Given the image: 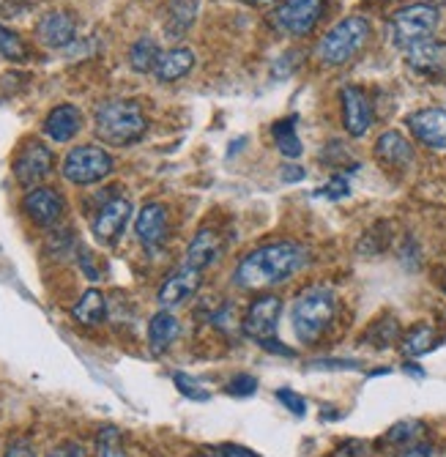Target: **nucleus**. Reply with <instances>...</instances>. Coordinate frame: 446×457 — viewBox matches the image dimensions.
Wrapping results in <instances>:
<instances>
[{"mask_svg":"<svg viewBox=\"0 0 446 457\" xmlns=\"http://www.w3.org/2000/svg\"><path fill=\"white\" fill-rule=\"evenodd\" d=\"M310 263V249L296 241H271L258 249L235 269V285L247 290H260L271 285L288 282L293 274H299Z\"/></svg>","mask_w":446,"mask_h":457,"instance_id":"nucleus-1","label":"nucleus"},{"mask_svg":"<svg viewBox=\"0 0 446 457\" xmlns=\"http://www.w3.org/2000/svg\"><path fill=\"white\" fill-rule=\"evenodd\" d=\"M337 315V299L329 287L312 285L296 296L291 318H293V331L304 345L318 343L329 331Z\"/></svg>","mask_w":446,"mask_h":457,"instance_id":"nucleus-2","label":"nucleus"},{"mask_svg":"<svg viewBox=\"0 0 446 457\" xmlns=\"http://www.w3.org/2000/svg\"><path fill=\"white\" fill-rule=\"evenodd\" d=\"M94 127H96V137L107 145H132L145 135L148 118L137 102L110 99L96 110Z\"/></svg>","mask_w":446,"mask_h":457,"instance_id":"nucleus-3","label":"nucleus"},{"mask_svg":"<svg viewBox=\"0 0 446 457\" xmlns=\"http://www.w3.org/2000/svg\"><path fill=\"white\" fill-rule=\"evenodd\" d=\"M370 33H373L370 20H364L359 14L340 20L337 25H332L326 33H323V38L318 41V50H315L318 61L326 63V66H345V63H351L364 47H368Z\"/></svg>","mask_w":446,"mask_h":457,"instance_id":"nucleus-4","label":"nucleus"},{"mask_svg":"<svg viewBox=\"0 0 446 457\" xmlns=\"http://www.w3.org/2000/svg\"><path fill=\"white\" fill-rule=\"evenodd\" d=\"M441 25V12L430 4H411L402 6L389 20V36L400 50H409L425 38H433V33Z\"/></svg>","mask_w":446,"mask_h":457,"instance_id":"nucleus-5","label":"nucleus"},{"mask_svg":"<svg viewBox=\"0 0 446 457\" xmlns=\"http://www.w3.org/2000/svg\"><path fill=\"white\" fill-rule=\"evenodd\" d=\"M112 168H115V162L102 145H77L66 154V159L61 164L63 179L77 187L104 181L112 173Z\"/></svg>","mask_w":446,"mask_h":457,"instance_id":"nucleus-6","label":"nucleus"},{"mask_svg":"<svg viewBox=\"0 0 446 457\" xmlns=\"http://www.w3.org/2000/svg\"><path fill=\"white\" fill-rule=\"evenodd\" d=\"M326 0H279L277 25L291 36H310L323 17Z\"/></svg>","mask_w":446,"mask_h":457,"instance_id":"nucleus-7","label":"nucleus"},{"mask_svg":"<svg viewBox=\"0 0 446 457\" xmlns=\"http://www.w3.org/2000/svg\"><path fill=\"white\" fill-rule=\"evenodd\" d=\"M53 164H55L53 151L45 143L30 140V143L22 145V151L14 159V179L22 187H36L53 173Z\"/></svg>","mask_w":446,"mask_h":457,"instance_id":"nucleus-8","label":"nucleus"},{"mask_svg":"<svg viewBox=\"0 0 446 457\" xmlns=\"http://www.w3.org/2000/svg\"><path fill=\"white\" fill-rule=\"evenodd\" d=\"M279 312H282V302L279 296L274 294H263L258 296L250 310H247V318H244V335L250 340H271L277 335V328H279Z\"/></svg>","mask_w":446,"mask_h":457,"instance_id":"nucleus-9","label":"nucleus"},{"mask_svg":"<svg viewBox=\"0 0 446 457\" xmlns=\"http://www.w3.org/2000/svg\"><path fill=\"white\" fill-rule=\"evenodd\" d=\"M343 102V127L351 137H364L370 132L376 112H373V102L364 94L359 86H345L340 94Z\"/></svg>","mask_w":446,"mask_h":457,"instance_id":"nucleus-10","label":"nucleus"},{"mask_svg":"<svg viewBox=\"0 0 446 457\" xmlns=\"http://www.w3.org/2000/svg\"><path fill=\"white\" fill-rule=\"evenodd\" d=\"M409 129L417 143L433 151H446V110L425 107L409 115Z\"/></svg>","mask_w":446,"mask_h":457,"instance_id":"nucleus-11","label":"nucleus"},{"mask_svg":"<svg viewBox=\"0 0 446 457\" xmlns=\"http://www.w3.org/2000/svg\"><path fill=\"white\" fill-rule=\"evenodd\" d=\"M22 209L25 214L36 222V225H42V228H53L63 212H66V200L61 192L50 189V187H36L25 195L22 200Z\"/></svg>","mask_w":446,"mask_h":457,"instance_id":"nucleus-12","label":"nucleus"},{"mask_svg":"<svg viewBox=\"0 0 446 457\" xmlns=\"http://www.w3.org/2000/svg\"><path fill=\"white\" fill-rule=\"evenodd\" d=\"M129 217H132V203L127 197L107 200L104 205H99V212L94 217V236L102 244H112L120 233H124Z\"/></svg>","mask_w":446,"mask_h":457,"instance_id":"nucleus-13","label":"nucleus"},{"mask_svg":"<svg viewBox=\"0 0 446 457\" xmlns=\"http://www.w3.org/2000/svg\"><path fill=\"white\" fill-rule=\"evenodd\" d=\"M405 63L425 77H446V41L425 38L405 50Z\"/></svg>","mask_w":446,"mask_h":457,"instance_id":"nucleus-14","label":"nucleus"},{"mask_svg":"<svg viewBox=\"0 0 446 457\" xmlns=\"http://www.w3.org/2000/svg\"><path fill=\"white\" fill-rule=\"evenodd\" d=\"M36 36L45 47L50 50H61L69 47L74 36H77V22L69 12H47L36 25Z\"/></svg>","mask_w":446,"mask_h":457,"instance_id":"nucleus-15","label":"nucleus"},{"mask_svg":"<svg viewBox=\"0 0 446 457\" xmlns=\"http://www.w3.org/2000/svg\"><path fill=\"white\" fill-rule=\"evenodd\" d=\"M200 282H202V271L181 266L173 277H168L165 282H161L156 299H159L161 307H168V310H170V307H178V304H184L189 296L197 294Z\"/></svg>","mask_w":446,"mask_h":457,"instance_id":"nucleus-16","label":"nucleus"},{"mask_svg":"<svg viewBox=\"0 0 446 457\" xmlns=\"http://www.w3.org/2000/svg\"><path fill=\"white\" fill-rule=\"evenodd\" d=\"M376 159L384 164V168L405 170L414 162V145H411V140L405 137L402 132L389 129V132H384L376 140Z\"/></svg>","mask_w":446,"mask_h":457,"instance_id":"nucleus-17","label":"nucleus"},{"mask_svg":"<svg viewBox=\"0 0 446 457\" xmlns=\"http://www.w3.org/2000/svg\"><path fill=\"white\" fill-rule=\"evenodd\" d=\"M135 233L148 249H156L161 241H165L168 238V209L165 205L161 203L143 205L137 214V222H135Z\"/></svg>","mask_w":446,"mask_h":457,"instance_id":"nucleus-18","label":"nucleus"},{"mask_svg":"<svg viewBox=\"0 0 446 457\" xmlns=\"http://www.w3.org/2000/svg\"><path fill=\"white\" fill-rule=\"evenodd\" d=\"M79 129H83V112L74 104H58L45 120V132L53 143H69Z\"/></svg>","mask_w":446,"mask_h":457,"instance_id":"nucleus-19","label":"nucleus"},{"mask_svg":"<svg viewBox=\"0 0 446 457\" xmlns=\"http://www.w3.org/2000/svg\"><path fill=\"white\" fill-rule=\"evenodd\" d=\"M222 253V241L214 230H200L189 249H186V258H184V266L186 269H197V271H206Z\"/></svg>","mask_w":446,"mask_h":457,"instance_id":"nucleus-20","label":"nucleus"},{"mask_svg":"<svg viewBox=\"0 0 446 457\" xmlns=\"http://www.w3.org/2000/svg\"><path fill=\"white\" fill-rule=\"evenodd\" d=\"M178 331H181V326H178V318L173 312H168V310L156 312L151 318V323H148V345H151V351L156 356L165 353L178 340Z\"/></svg>","mask_w":446,"mask_h":457,"instance_id":"nucleus-21","label":"nucleus"},{"mask_svg":"<svg viewBox=\"0 0 446 457\" xmlns=\"http://www.w3.org/2000/svg\"><path fill=\"white\" fill-rule=\"evenodd\" d=\"M194 66V53L189 47H173L168 53H161L153 74L159 82H176L181 77H186Z\"/></svg>","mask_w":446,"mask_h":457,"instance_id":"nucleus-22","label":"nucleus"},{"mask_svg":"<svg viewBox=\"0 0 446 457\" xmlns=\"http://www.w3.org/2000/svg\"><path fill=\"white\" fill-rule=\"evenodd\" d=\"M71 318L83 326H99L104 318H107V302H104V294L102 290H86L83 299H79L71 310Z\"/></svg>","mask_w":446,"mask_h":457,"instance_id":"nucleus-23","label":"nucleus"},{"mask_svg":"<svg viewBox=\"0 0 446 457\" xmlns=\"http://www.w3.org/2000/svg\"><path fill=\"white\" fill-rule=\"evenodd\" d=\"M271 137H274V145L282 156L288 159H296L301 156L304 145H301V137L296 132V118H282L271 127Z\"/></svg>","mask_w":446,"mask_h":457,"instance_id":"nucleus-24","label":"nucleus"},{"mask_svg":"<svg viewBox=\"0 0 446 457\" xmlns=\"http://www.w3.org/2000/svg\"><path fill=\"white\" fill-rule=\"evenodd\" d=\"M159 58H161V50H159V45H156L151 36L137 38L135 45H132V50H129V66L135 71H140V74L153 71L156 63H159Z\"/></svg>","mask_w":446,"mask_h":457,"instance_id":"nucleus-25","label":"nucleus"},{"mask_svg":"<svg viewBox=\"0 0 446 457\" xmlns=\"http://www.w3.org/2000/svg\"><path fill=\"white\" fill-rule=\"evenodd\" d=\"M194 12H197V0H173L168 9V20H165L168 36L181 38L184 30L194 22Z\"/></svg>","mask_w":446,"mask_h":457,"instance_id":"nucleus-26","label":"nucleus"},{"mask_svg":"<svg viewBox=\"0 0 446 457\" xmlns=\"http://www.w3.org/2000/svg\"><path fill=\"white\" fill-rule=\"evenodd\" d=\"M433 345H435V328L427 326V323L414 326V328L409 331V335H405V340H402L405 356H422V353H427Z\"/></svg>","mask_w":446,"mask_h":457,"instance_id":"nucleus-27","label":"nucleus"},{"mask_svg":"<svg viewBox=\"0 0 446 457\" xmlns=\"http://www.w3.org/2000/svg\"><path fill=\"white\" fill-rule=\"evenodd\" d=\"M425 436V425L417 422V420H409V422H397L389 433H386V441L405 449V446H411V444H419Z\"/></svg>","mask_w":446,"mask_h":457,"instance_id":"nucleus-28","label":"nucleus"},{"mask_svg":"<svg viewBox=\"0 0 446 457\" xmlns=\"http://www.w3.org/2000/svg\"><path fill=\"white\" fill-rule=\"evenodd\" d=\"M96 457H127L124 441H120V433L115 428H102L96 438Z\"/></svg>","mask_w":446,"mask_h":457,"instance_id":"nucleus-29","label":"nucleus"},{"mask_svg":"<svg viewBox=\"0 0 446 457\" xmlns=\"http://www.w3.org/2000/svg\"><path fill=\"white\" fill-rule=\"evenodd\" d=\"M397 331H400V326H397L394 318H381V320L368 331V340H370V343L376 340L378 348H389V345L397 340Z\"/></svg>","mask_w":446,"mask_h":457,"instance_id":"nucleus-30","label":"nucleus"},{"mask_svg":"<svg viewBox=\"0 0 446 457\" xmlns=\"http://www.w3.org/2000/svg\"><path fill=\"white\" fill-rule=\"evenodd\" d=\"M0 55H6V58H25L22 38L17 33L6 30L4 25H0Z\"/></svg>","mask_w":446,"mask_h":457,"instance_id":"nucleus-31","label":"nucleus"},{"mask_svg":"<svg viewBox=\"0 0 446 457\" xmlns=\"http://www.w3.org/2000/svg\"><path fill=\"white\" fill-rule=\"evenodd\" d=\"M255 392H258V378L247 376V372H238V376H233L227 384V395H233V397H250Z\"/></svg>","mask_w":446,"mask_h":457,"instance_id":"nucleus-32","label":"nucleus"},{"mask_svg":"<svg viewBox=\"0 0 446 457\" xmlns=\"http://www.w3.org/2000/svg\"><path fill=\"white\" fill-rule=\"evenodd\" d=\"M173 381H176L178 392H181V395H186L189 400H209V397H211L206 389H200V386H197V381H194L192 376H186V372H176Z\"/></svg>","mask_w":446,"mask_h":457,"instance_id":"nucleus-33","label":"nucleus"},{"mask_svg":"<svg viewBox=\"0 0 446 457\" xmlns=\"http://www.w3.org/2000/svg\"><path fill=\"white\" fill-rule=\"evenodd\" d=\"M277 400L285 405L291 413H296V417H304V413H307V400L293 389H277Z\"/></svg>","mask_w":446,"mask_h":457,"instance_id":"nucleus-34","label":"nucleus"},{"mask_svg":"<svg viewBox=\"0 0 446 457\" xmlns=\"http://www.w3.org/2000/svg\"><path fill=\"white\" fill-rule=\"evenodd\" d=\"M348 195H351V187H348V179L345 176H334L326 187L315 192V197H329V200H343Z\"/></svg>","mask_w":446,"mask_h":457,"instance_id":"nucleus-35","label":"nucleus"},{"mask_svg":"<svg viewBox=\"0 0 446 457\" xmlns=\"http://www.w3.org/2000/svg\"><path fill=\"white\" fill-rule=\"evenodd\" d=\"M397 457H446V449H441V446H435V444L419 441V444H411V446L400 449Z\"/></svg>","mask_w":446,"mask_h":457,"instance_id":"nucleus-36","label":"nucleus"},{"mask_svg":"<svg viewBox=\"0 0 446 457\" xmlns=\"http://www.w3.org/2000/svg\"><path fill=\"white\" fill-rule=\"evenodd\" d=\"M332 457H373V452L368 444H361V441H345L332 452Z\"/></svg>","mask_w":446,"mask_h":457,"instance_id":"nucleus-37","label":"nucleus"},{"mask_svg":"<svg viewBox=\"0 0 446 457\" xmlns=\"http://www.w3.org/2000/svg\"><path fill=\"white\" fill-rule=\"evenodd\" d=\"M318 370H359L361 364L359 361H351V359H315Z\"/></svg>","mask_w":446,"mask_h":457,"instance_id":"nucleus-38","label":"nucleus"},{"mask_svg":"<svg viewBox=\"0 0 446 457\" xmlns=\"http://www.w3.org/2000/svg\"><path fill=\"white\" fill-rule=\"evenodd\" d=\"M4 457H36V452H33V444L28 438H17L6 446Z\"/></svg>","mask_w":446,"mask_h":457,"instance_id":"nucleus-39","label":"nucleus"},{"mask_svg":"<svg viewBox=\"0 0 446 457\" xmlns=\"http://www.w3.org/2000/svg\"><path fill=\"white\" fill-rule=\"evenodd\" d=\"M47 457H86V452L79 444H61V446L50 449Z\"/></svg>","mask_w":446,"mask_h":457,"instance_id":"nucleus-40","label":"nucleus"},{"mask_svg":"<svg viewBox=\"0 0 446 457\" xmlns=\"http://www.w3.org/2000/svg\"><path fill=\"white\" fill-rule=\"evenodd\" d=\"M217 457H258L255 452L244 449V446H235V444H225L217 449Z\"/></svg>","mask_w":446,"mask_h":457,"instance_id":"nucleus-41","label":"nucleus"},{"mask_svg":"<svg viewBox=\"0 0 446 457\" xmlns=\"http://www.w3.org/2000/svg\"><path fill=\"white\" fill-rule=\"evenodd\" d=\"M301 179H304V168H299V164H285V168H282V181L285 184H293Z\"/></svg>","mask_w":446,"mask_h":457,"instance_id":"nucleus-42","label":"nucleus"},{"mask_svg":"<svg viewBox=\"0 0 446 457\" xmlns=\"http://www.w3.org/2000/svg\"><path fill=\"white\" fill-rule=\"evenodd\" d=\"M260 345H263V348H266L268 353H279V356H293V351H291L288 345H282L279 340L274 343V337H271V340H263Z\"/></svg>","mask_w":446,"mask_h":457,"instance_id":"nucleus-43","label":"nucleus"},{"mask_svg":"<svg viewBox=\"0 0 446 457\" xmlns=\"http://www.w3.org/2000/svg\"><path fill=\"white\" fill-rule=\"evenodd\" d=\"M247 4H252V6H263V9H268V6H274L277 0H247Z\"/></svg>","mask_w":446,"mask_h":457,"instance_id":"nucleus-44","label":"nucleus"},{"mask_svg":"<svg viewBox=\"0 0 446 457\" xmlns=\"http://www.w3.org/2000/svg\"><path fill=\"white\" fill-rule=\"evenodd\" d=\"M443 290H446V279H443Z\"/></svg>","mask_w":446,"mask_h":457,"instance_id":"nucleus-45","label":"nucleus"}]
</instances>
